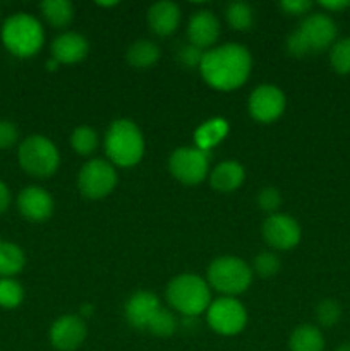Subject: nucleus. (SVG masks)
<instances>
[{
	"label": "nucleus",
	"mask_w": 350,
	"mask_h": 351,
	"mask_svg": "<svg viewBox=\"0 0 350 351\" xmlns=\"http://www.w3.org/2000/svg\"><path fill=\"white\" fill-rule=\"evenodd\" d=\"M86 332L88 329L81 317L74 314L62 315L51 324L50 343L60 351H74L84 343Z\"/></svg>",
	"instance_id": "nucleus-13"
},
{
	"label": "nucleus",
	"mask_w": 350,
	"mask_h": 351,
	"mask_svg": "<svg viewBox=\"0 0 350 351\" xmlns=\"http://www.w3.org/2000/svg\"><path fill=\"white\" fill-rule=\"evenodd\" d=\"M202 50L201 48L194 47V45H187V47H182L178 51V60L182 62L187 67H196V65H201L202 60Z\"/></svg>",
	"instance_id": "nucleus-35"
},
{
	"label": "nucleus",
	"mask_w": 350,
	"mask_h": 351,
	"mask_svg": "<svg viewBox=\"0 0 350 351\" xmlns=\"http://www.w3.org/2000/svg\"><path fill=\"white\" fill-rule=\"evenodd\" d=\"M160 300L151 291H137L127 300L126 304V319L134 329L146 331L148 324L160 308Z\"/></svg>",
	"instance_id": "nucleus-15"
},
{
	"label": "nucleus",
	"mask_w": 350,
	"mask_h": 351,
	"mask_svg": "<svg viewBox=\"0 0 350 351\" xmlns=\"http://www.w3.org/2000/svg\"><path fill=\"white\" fill-rule=\"evenodd\" d=\"M208 151L198 149V147H178L168 160L170 173L185 185L201 184L208 173Z\"/></svg>",
	"instance_id": "nucleus-8"
},
{
	"label": "nucleus",
	"mask_w": 350,
	"mask_h": 351,
	"mask_svg": "<svg viewBox=\"0 0 350 351\" xmlns=\"http://www.w3.org/2000/svg\"><path fill=\"white\" fill-rule=\"evenodd\" d=\"M178 23H180V9L177 3L161 0L148 9V24L158 36L172 34L178 27Z\"/></svg>",
	"instance_id": "nucleus-18"
},
{
	"label": "nucleus",
	"mask_w": 350,
	"mask_h": 351,
	"mask_svg": "<svg viewBox=\"0 0 350 351\" xmlns=\"http://www.w3.org/2000/svg\"><path fill=\"white\" fill-rule=\"evenodd\" d=\"M287 51L292 55V57H305V55L311 53V50H309L307 43H305V40L302 38V34L299 33V29L292 31L290 34H288L287 38Z\"/></svg>",
	"instance_id": "nucleus-33"
},
{
	"label": "nucleus",
	"mask_w": 350,
	"mask_h": 351,
	"mask_svg": "<svg viewBox=\"0 0 350 351\" xmlns=\"http://www.w3.org/2000/svg\"><path fill=\"white\" fill-rule=\"evenodd\" d=\"M226 23L237 31H247L254 24V10L246 2H233L226 7Z\"/></svg>",
	"instance_id": "nucleus-25"
},
{
	"label": "nucleus",
	"mask_w": 350,
	"mask_h": 351,
	"mask_svg": "<svg viewBox=\"0 0 350 351\" xmlns=\"http://www.w3.org/2000/svg\"><path fill=\"white\" fill-rule=\"evenodd\" d=\"M9 204H10V191L3 182H0V215H2L3 211H7Z\"/></svg>",
	"instance_id": "nucleus-37"
},
{
	"label": "nucleus",
	"mask_w": 350,
	"mask_h": 351,
	"mask_svg": "<svg viewBox=\"0 0 350 351\" xmlns=\"http://www.w3.org/2000/svg\"><path fill=\"white\" fill-rule=\"evenodd\" d=\"M206 319L215 332L222 336H233L246 328L247 312L244 305L233 297H222L209 304Z\"/></svg>",
	"instance_id": "nucleus-9"
},
{
	"label": "nucleus",
	"mask_w": 350,
	"mask_h": 351,
	"mask_svg": "<svg viewBox=\"0 0 350 351\" xmlns=\"http://www.w3.org/2000/svg\"><path fill=\"white\" fill-rule=\"evenodd\" d=\"M167 300L172 307L187 317H196L208 311L211 304L209 287L201 276L192 273L174 278L167 287Z\"/></svg>",
	"instance_id": "nucleus-4"
},
{
	"label": "nucleus",
	"mask_w": 350,
	"mask_h": 351,
	"mask_svg": "<svg viewBox=\"0 0 350 351\" xmlns=\"http://www.w3.org/2000/svg\"><path fill=\"white\" fill-rule=\"evenodd\" d=\"M175 329H177V321H175L174 314L167 308L160 307L148 324L146 331H150L154 336H160V338H168V336L174 335Z\"/></svg>",
	"instance_id": "nucleus-27"
},
{
	"label": "nucleus",
	"mask_w": 350,
	"mask_h": 351,
	"mask_svg": "<svg viewBox=\"0 0 350 351\" xmlns=\"http://www.w3.org/2000/svg\"><path fill=\"white\" fill-rule=\"evenodd\" d=\"M229 134V123L223 119H211L208 122L202 123L194 134L196 144H198V149L209 151L211 147H215L216 144L222 143L225 139V136Z\"/></svg>",
	"instance_id": "nucleus-21"
},
{
	"label": "nucleus",
	"mask_w": 350,
	"mask_h": 351,
	"mask_svg": "<svg viewBox=\"0 0 350 351\" xmlns=\"http://www.w3.org/2000/svg\"><path fill=\"white\" fill-rule=\"evenodd\" d=\"M57 65H58L57 60H50L47 64V67H48V71H55V69H57Z\"/></svg>",
	"instance_id": "nucleus-40"
},
{
	"label": "nucleus",
	"mask_w": 350,
	"mask_h": 351,
	"mask_svg": "<svg viewBox=\"0 0 350 351\" xmlns=\"http://www.w3.org/2000/svg\"><path fill=\"white\" fill-rule=\"evenodd\" d=\"M26 264V257L19 245L10 242H3L0 239V276L12 278L14 274L21 273Z\"/></svg>",
	"instance_id": "nucleus-24"
},
{
	"label": "nucleus",
	"mask_w": 350,
	"mask_h": 351,
	"mask_svg": "<svg viewBox=\"0 0 350 351\" xmlns=\"http://www.w3.org/2000/svg\"><path fill=\"white\" fill-rule=\"evenodd\" d=\"M17 208L26 219L34 223H41L48 219L54 213V199L45 189L31 185L23 189L17 197Z\"/></svg>",
	"instance_id": "nucleus-14"
},
{
	"label": "nucleus",
	"mask_w": 350,
	"mask_h": 351,
	"mask_svg": "<svg viewBox=\"0 0 350 351\" xmlns=\"http://www.w3.org/2000/svg\"><path fill=\"white\" fill-rule=\"evenodd\" d=\"M316 317L323 328H331L342 317V307L333 298H326V300L319 302L318 308H316Z\"/></svg>",
	"instance_id": "nucleus-30"
},
{
	"label": "nucleus",
	"mask_w": 350,
	"mask_h": 351,
	"mask_svg": "<svg viewBox=\"0 0 350 351\" xmlns=\"http://www.w3.org/2000/svg\"><path fill=\"white\" fill-rule=\"evenodd\" d=\"M127 62L136 69H148L154 65L160 58V48L150 40H139L132 43L127 50Z\"/></svg>",
	"instance_id": "nucleus-22"
},
{
	"label": "nucleus",
	"mask_w": 350,
	"mask_h": 351,
	"mask_svg": "<svg viewBox=\"0 0 350 351\" xmlns=\"http://www.w3.org/2000/svg\"><path fill=\"white\" fill-rule=\"evenodd\" d=\"M257 204H259V208L266 213L277 211L281 204L280 191L275 187H264L263 191L257 194Z\"/></svg>",
	"instance_id": "nucleus-32"
},
{
	"label": "nucleus",
	"mask_w": 350,
	"mask_h": 351,
	"mask_svg": "<svg viewBox=\"0 0 350 351\" xmlns=\"http://www.w3.org/2000/svg\"><path fill=\"white\" fill-rule=\"evenodd\" d=\"M290 351H325V338L321 331L311 324H302L294 329L288 339Z\"/></svg>",
	"instance_id": "nucleus-20"
},
{
	"label": "nucleus",
	"mask_w": 350,
	"mask_h": 351,
	"mask_svg": "<svg viewBox=\"0 0 350 351\" xmlns=\"http://www.w3.org/2000/svg\"><path fill=\"white\" fill-rule=\"evenodd\" d=\"M17 127L9 120H0V149H9L17 143Z\"/></svg>",
	"instance_id": "nucleus-34"
},
{
	"label": "nucleus",
	"mask_w": 350,
	"mask_h": 351,
	"mask_svg": "<svg viewBox=\"0 0 350 351\" xmlns=\"http://www.w3.org/2000/svg\"><path fill=\"white\" fill-rule=\"evenodd\" d=\"M329 62L335 72L350 74V38H342L333 45L329 51Z\"/></svg>",
	"instance_id": "nucleus-29"
},
{
	"label": "nucleus",
	"mask_w": 350,
	"mask_h": 351,
	"mask_svg": "<svg viewBox=\"0 0 350 351\" xmlns=\"http://www.w3.org/2000/svg\"><path fill=\"white\" fill-rule=\"evenodd\" d=\"M17 160L26 173L36 178H47L54 175L60 163L57 147L45 136L26 137L17 151Z\"/></svg>",
	"instance_id": "nucleus-5"
},
{
	"label": "nucleus",
	"mask_w": 350,
	"mask_h": 351,
	"mask_svg": "<svg viewBox=\"0 0 350 351\" xmlns=\"http://www.w3.org/2000/svg\"><path fill=\"white\" fill-rule=\"evenodd\" d=\"M250 269L259 278H271L280 271V259L273 252H261L254 257Z\"/></svg>",
	"instance_id": "nucleus-31"
},
{
	"label": "nucleus",
	"mask_w": 350,
	"mask_h": 351,
	"mask_svg": "<svg viewBox=\"0 0 350 351\" xmlns=\"http://www.w3.org/2000/svg\"><path fill=\"white\" fill-rule=\"evenodd\" d=\"M71 146L81 156H88L98 146V136L91 127H78L71 136Z\"/></svg>",
	"instance_id": "nucleus-26"
},
{
	"label": "nucleus",
	"mask_w": 350,
	"mask_h": 351,
	"mask_svg": "<svg viewBox=\"0 0 350 351\" xmlns=\"http://www.w3.org/2000/svg\"><path fill=\"white\" fill-rule=\"evenodd\" d=\"M191 45L198 48H208L216 43L220 36V23L211 10H199L189 21L187 27Z\"/></svg>",
	"instance_id": "nucleus-16"
},
{
	"label": "nucleus",
	"mask_w": 350,
	"mask_h": 351,
	"mask_svg": "<svg viewBox=\"0 0 350 351\" xmlns=\"http://www.w3.org/2000/svg\"><path fill=\"white\" fill-rule=\"evenodd\" d=\"M285 95L280 88L271 84L257 86L249 96V113L261 123L275 122L283 113Z\"/></svg>",
	"instance_id": "nucleus-10"
},
{
	"label": "nucleus",
	"mask_w": 350,
	"mask_h": 351,
	"mask_svg": "<svg viewBox=\"0 0 350 351\" xmlns=\"http://www.w3.org/2000/svg\"><path fill=\"white\" fill-rule=\"evenodd\" d=\"M2 41L7 50L16 57H33L43 47V27L40 21L30 14H14L3 23Z\"/></svg>",
	"instance_id": "nucleus-3"
},
{
	"label": "nucleus",
	"mask_w": 350,
	"mask_h": 351,
	"mask_svg": "<svg viewBox=\"0 0 350 351\" xmlns=\"http://www.w3.org/2000/svg\"><path fill=\"white\" fill-rule=\"evenodd\" d=\"M105 153L110 163L120 168H130L144 154V137L139 127L129 119H119L110 123L105 134Z\"/></svg>",
	"instance_id": "nucleus-2"
},
{
	"label": "nucleus",
	"mask_w": 350,
	"mask_h": 351,
	"mask_svg": "<svg viewBox=\"0 0 350 351\" xmlns=\"http://www.w3.org/2000/svg\"><path fill=\"white\" fill-rule=\"evenodd\" d=\"M40 9L48 24L57 29L69 26L74 17V7L69 0H45L40 3Z\"/></svg>",
	"instance_id": "nucleus-23"
},
{
	"label": "nucleus",
	"mask_w": 350,
	"mask_h": 351,
	"mask_svg": "<svg viewBox=\"0 0 350 351\" xmlns=\"http://www.w3.org/2000/svg\"><path fill=\"white\" fill-rule=\"evenodd\" d=\"M117 171L106 160H91L78 175V187L88 199H103L115 189Z\"/></svg>",
	"instance_id": "nucleus-7"
},
{
	"label": "nucleus",
	"mask_w": 350,
	"mask_h": 351,
	"mask_svg": "<svg viewBox=\"0 0 350 351\" xmlns=\"http://www.w3.org/2000/svg\"><path fill=\"white\" fill-rule=\"evenodd\" d=\"M335 351H350V343H343V345H340Z\"/></svg>",
	"instance_id": "nucleus-41"
},
{
	"label": "nucleus",
	"mask_w": 350,
	"mask_h": 351,
	"mask_svg": "<svg viewBox=\"0 0 350 351\" xmlns=\"http://www.w3.org/2000/svg\"><path fill=\"white\" fill-rule=\"evenodd\" d=\"M268 245L278 250H290L301 242V226L288 215H270L263 225Z\"/></svg>",
	"instance_id": "nucleus-11"
},
{
	"label": "nucleus",
	"mask_w": 350,
	"mask_h": 351,
	"mask_svg": "<svg viewBox=\"0 0 350 351\" xmlns=\"http://www.w3.org/2000/svg\"><path fill=\"white\" fill-rule=\"evenodd\" d=\"M253 67L249 50L242 45L229 43L211 48L202 55V79L218 91H233L247 81Z\"/></svg>",
	"instance_id": "nucleus-1"
},
{
	"label": "nucleus",
	"mask_w": 350,
	"mask_h": 351,
	"mask_svg": "<svg viewBox=\"0 0 350 351\" xmlns=\"http://www.w3.org/2000/svg\"><path fill=\"white\" fill-rule=\"evenodd\" d=\"M82 315H86V317L93 315V305H84L82 307Z\"/></svg>",
	"instance_id": "nucleus-39"
},
{
	"label": "nucleus",
	"mask_w": 350,
	"mask_h": 351,
	"mask_svg": "<svg viewBox=\"0 0 350 351\" xmlns=\"http://www.w3.org/2000/svg\"><path fill=\"white\" fill-rule=\"evenodd\" d=\"M208 281L216 291L226 297L244 293L253 281L249 264L235 256H223L213 261L208 267Z\"/></svg>",
	"instance_id": "nucleus-6"
},
{
	"label": "nucleus",
	"mask_w": 350,
	"mask_h": 351,
	"mask_svg": "<svg viewBox=\"0 0 350 351\" xmlns=\"http://www.w3.org/2000/svg\"><path fill=\"white\" fill-rule=\"evenodd\" d=\"M297 29L307 43L311 53L326 50L336 38L335 21L321 12L309 14Z\"/></svg>",
	"instance_id": "nucleus-12"
},
{
	"label": "nucleus",
	"mask_w": 350,
	"mask_h": 351,
	"mask_svg": "<svg viewBox=\"0 0 350 351\" xmlns=\"http://www.w3.org/2000/svg\"><path fill=\"white\" fill-rule=\"evenodd\" d=\"M244 177H246V171L244 167L239 161H222L215 167V170L209 175V184L215 191L223 192H233L235 189H239L242 185Z\"/></svg>",
	"instance_id": "nucleus-19"
},
{
	"label": "nucleus",
	"mask_w": 350,
	"mask_h": 351,
	"mask_svg": "<svg viewBox=\"0 0 350 351\" xmlns=\"http://www.w3.org/2000/svg\"><path fill=\"white\" fill-rule=\"evenodd\" d=\"M88 51V40L82 34L74 33V31L60 34L51 43V55L58 64H78L82 58H86Z\"/></svg>",
	"instance_id": "nucleus-17"
},
{
	"label": "nucleus",
	"mask_w": 350,
	"mask_h": 351,
	"mask_svg": "<svg viewBox=\"0 0 350 351\" xmlns=\"http://www.w3.org/2000/svg\"><path fill=\"white\" fill-rule=\"evenodd\" d=\"M24 298V290L19 281L12 278H2L0 280V307L16 308L21 305Z\"/></svg>",
	"instance_id": "nucleus-28"
},
{
	"label": "nucleus",
	"mask_w": 350,
	"mask_h": 351,
	"mask_svg": "<svg viewBox=\"0 0 350 351\" xmlns=\"http://www.w3.org/2000/svg\"><path fill=\"white\" fill-rule=\"evenodd\" d=\"M280 7L290 16H302L312 9V2H309V0H283V2H280Z\"/></svg>",
	"instance_id": "nucleus-36"
},
{
	"label": "nucleus",
	"mask_w": 350,
	"mask_h": 351,
	"mask_svg": "<svg viewBox=\"0 0 350 351\" xmlns=\"http://www.w3.org/2000/svg\"><path fill=\"white\" fill-rule=\"evenodd\" d=\"M319 5L325 7V9H328V10H333V12H336V10H343V9H347V7H350V2L349 0H333V2L326 0V2H319Z\"/></svg>",
	"instance_id": "nucleus-38"
}]
</instances>
